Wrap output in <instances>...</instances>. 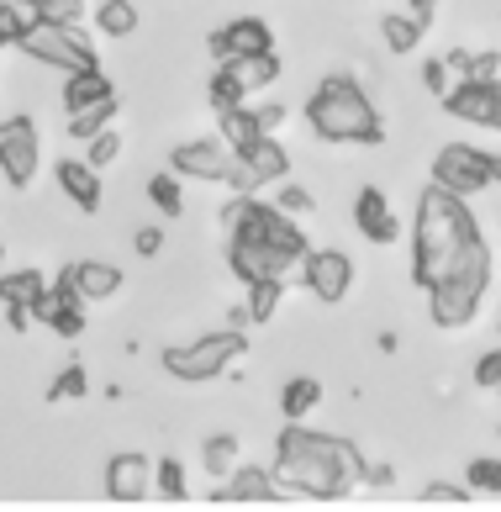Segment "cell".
<instances>
[{"label": "cell", "mask_w": 501, "mask_h": 512, "mask_svg": "<svg viewBox=\"0 0 501 512\" xmlns=\"http://www.w3.org/2000/svg\"><path fill=\"white\" fill-rule=\"evenodd\" d=\"M117 159H122V132H117V127L95 132V138L85 143V164H95V169H106V164H117Z\"/></svg>", "instance_id": "d590c367"}, {"label": "cell", "mask_w": 501, "mask_h": 512, "mask_svg": "<svg viewBox=\"0 0 501 512\" xmlns=\"http://www.w3.org/2000/svg\"><path fill=\"white\" fill-rule=\"evenodd\" d=\"M422 502H470V481L454 486V481H428L422 486Z\"/></svg>", "instance_id": "ab89813d"}, {"label": "cell", "mask_w": 501, "mask_h": 512, "mask_svg": "<svg viewBox=\"0 0 501 512\" xmlns=\"http://www.w3.org/2000/svg\"><path fill=\"white\" fill-rule=\"evenodd\" d=\"M301 280H306V291H312L317 301L338 307V301L349 296V286H354V259L343 254V249H306Z\"/></svg>", "instance_id": "8fae6325"}, {"label": "cell", "mask_w": 501, "mask_h": 512, "mask_svg": "<svg viewBox=\"0 0 501 512\" xmlns=\"http://www.w3.org/2000/svg\"><path fill=\"white\" fill-rule=\"evenodd\" d=\"M43 275L37 270H0V307H32V296H43Z\"/></svg>", "instance_id": "603a6c76"}, {"label": "cell", "mask_w": 501, "mask_h": 512, "mask_svg": "<svg viewBox=\"0 0 501 512\" xmlns=\"http://www.w3.org/2000/svg\"><path fill=\"white\" fill-rule=\"evenodd\" d=\"M117 96V85L106 80L101 69H85V74H69V85H64V106H69V117L74 111H85V106H101Z\"/></svg>", "instance_id": "ffe728a7"}, {"label": "cell", "mask_w": 501, "mask_h": 512, "mask_svg": "<svg viewBox=\"0 0 501 512\" xmlns=\"http://www.w3.org/2000/svg\"><path fill=\"white\" fill-rule=\"evenodd\" d=\"M475 249H486V238H480V227L470 217V201L443 191V185H428L417 196V222H412V280L422 291H433Z\"/></svg>", "instance_id": "7a4b0ae2"}, {"label": "cell", "mask_w": 501, "mask_h": 512, "mask_svg": "<svg viewBox=\"0 0 501 512\" xmlns=\"http://www.w3.org/2000/svg\"><path fill=\"white\" fill-rule=\"evenodd\" d=\"M217 117H222V143L227 148H233V154H238V148H248V143H254V138H264V127H259V111L254 106H233V111H217Z\"/></svg>", "instance_id": "7402d4cb"}, {"label": "cell", "mask_w": 501, "mask_h": 512, "mask_svg": "<svg viewBox=\"0 0 501 512\" xmlns=\"http://www.w3.org/2000/svg\"><path fill=\"white\" fill-rule=\"evenodd\" d=\"M201 460H206V476H233L238 460H243V444L233 439V433H211L206 449H201Z\"/></svg>", "instance_id": "4316f807"}, {"label": "cell", "mask_w": 501, "mask_h": 512, "mask_svg": "<svg viewBox=\"0 0 501 512\" xmlns=\"http://www.w3.org/2000/svg\"><path fill=\"white\" fill-rule=\"evenodd\" d=\"M0 270H6V243H0Z\"/></svg>", "instance_id": "f907efd6"}, {"label": "cell", "mask_w": 501, "mask_h": 512, "mask_svg": "<svg viewBox=\"0 0 501 512\" xmlns=\"http://www.w3.org/2000/svg\"><path fill=\"white\" fill-rule=\"evenodd\" d=\"M37 164H43L37 122L32 117H6L0 122V175H6L16 191H27V185L37 180Z\"/></svg>", "instance_id": "30bf717a"}, {"label": "cell", "mask_w": 501, "mask_h": 512, "mask_svg": "<svg viewBox=\"0 0 501 512\" xmlns=\"http://www.w3.org/2000/svg\"><path fill=\"white\" fill-rule=\"evenodd\" d=\"M280 122H285V106H264V111H259V127H264V132L280 127Z\"/></svg>", "instance_id": "c3c4849f"}, {"label": "cell", "mask_w": 501, "mask_h": 512, "mask_svg": "<svg viewBox=\"0 0 501 512\" xmlns=\"http://www.w3.org/2000/svg\"><path fill=\"white\" fill-rule=\"evenodd\" d=\"M422 85H428L433 96L443 101V96H449V90H454V74H449V64H443V59H433V64H422Z\"/></svg>", "instance_id": "f35d334b"}, {"label": "cell", "mask_w": 501, "mask_h": 512, "mask_svg": "<svg viewBox=\"0 0 501 512\" xmlns=\"http://www.w3.org/2000/svg\"><path fill=\"white\" fill-rule=\"evenodd\" d=\"M32 16H37V22H53V27H80L85 0H37Z\"/></svg>", "instance_id": "836d02e7"}, {"label": "cell", "mask_w": 501, "mask_h": 512, "mask_svg": "<svg viewBox=\"0 0 501 512\" xmlns=\"http://www.w3.org/2000/svg\"><path fill=\"white\" fill-rule=\"evenodd\" d=\"M101 32L106 37H132L138 32V6H132V0H101Z\"/></svg>", "instance_id": "4dcf8cb0"}, {"label": "cell", "mask_w": 501, "mask_h": 512, "mask_svg": "<svg viewBox=\"0 0 501 512\" xmlns=\"http://www.w3.org/2000/svg\"><path fill=\"white\" fill-rule=\"evenodd\" d=\"M53 333H59V338H80V333H85V301L64 307V312H59V322H53Z\"/></svg>", "instance_id": "60d3db41"}, {"label": "cell", "mask_w": 501, "mask_h": 512, "mask_svg": "<svg viewBox=\"0 0 501 512\" xmlns=\"http://www.w3.org/2000/svg\"><path fill=\"white\" fill-rule=\"evenodd\" d=\"M280 497H291V491L269 476L264 465H243V460L222 486H211V502H280Z\"/></svg>", "instance_id": "2e32d148"}, {"label": "cell", "mask_w": 501, "mask_h": 512, "mask_svg": "<svg viewBox=\"0 0 501 512\" xmlns=\"http://www.w3.org/2000/svg\"><path fill=\"white\" fill-rule=\"evenodd\" d=\"M148 201H153V206H159V212H164V217H180V212H185V196H180V180H175V175H169V169H164V175H153V180H148Z\"/></svg>", "instance_id": "1f68e13d"}, {"label": "cell", "mask_w": 501, "mask_h": 512, "mask_svg": "<svg viewBox=\"0 0 501 512\" xmlns=\"http://www.w3.org/2000/svg\"><path fill=\"white\" fill-rule=\"evenodd\" d=\"M32 22H37V16H27V6H16V0H0V43H22Z\"/></svg>", "instance_id": "8d00e7d4"}, {"label": "cell", "mask_w": 501, "mask_h": 512, "mask_svg": "<svg viewBox=\"0 0 501 512\" xmlns=\"http://www.w3.org/2000/svg\"><path fill=\"white\" fill-rule=\"evenodd\" d=\"M285 169H291V154H285V148L264 132V138H254L248 148H238L227 185H233L238 196H259L264 185H280V180H285Z\"/></svg>", "instance_id": "9c48e42d"}, {"label": "cell", "mask_w": 501, "mask_h": 512, "mask_svg": "<svg viewBox=\"0 0 501 512\" xmlns=\"http://www.w3.org/2000/svg\"><path fill=\"white\" fill-rule=\"evenodd\" d=\"M306 127L327 143H364V148L385 143V122H380L375 101L364 96L349 74H327L312 90V101H306Z\"/></svg>", "instance_id": "277c9868"}, {"label": "cell", "mask_w": 501, "mask_h": 512, "mask_svg": "<svg viewBox=\"0 0 501 512\" xmlns=\"http://www.w3.org/2000/svg\"><path fill=\"white\" fill-rule=\"evenodd\" d=\"M275 206H280L285 217H306V212H317L312 191H301V185H291V180H280V196H275Z\"/></svg>", "instance_id": "74e56055"}, {"label": "cell", "mask_w": 501, "mask_h": 512, "mask_svg": "<svg viewBox=\"0 0 501 512\" xmlns=\"http://www.w3.org/2000/svg\"><path fill=\"white\" fill-rule=\"evenodd\" d=\"M433 185L454 196H480L486 185H501V154H486V148H470V143H449L438 148L433 159Z\"/></svg>", "instance_id": "52a82bcc"}, {"label": "cell", "mask_w": 501, "mask_h": 512, "mask_svg": "<svg viewBox=\"0 0 501 512\" xmlns=\"http://www.w3.org/2000/svg\"><path fill=\"white\" fill-rule=\"evenodd\" d=\"M496 391H501V386H496Z\"/></svg>", "instance_id": "f5cc1de1"}, {"label": "cell", "mask_w": 501, "mask_h": 512, "mask_svg": "<svg viewBox=\"0 0 501 512\" xmlns=\"http://www.w3.org/2000/svg\"><path fill=\"white\" fill-rule=\"evenodd\" d=\"M496 69H501V53H470V74H465V80H496Z\"/></svg>", "instance_id": "7bdbcfd3"}, {"label": "cell", "mask_w": 501, "mask_h": 512, "mask_svg": "<svg viewBox=\"0 0 501 512\" xmlns=\"http://www.w3.org/2000/svg\"><path fill=\"white\" fill-rule=\"evenodd\" d=\"M491 286V249H475L465 264H459L454 275H443L438 286L428 291V312L438 328H470L475 312H480V296Z\"/></svg>", "instance_id": "5b68a950"}, {"label": "cell", "mask_w": 501, "mask_h": 512, "mask_svg": "<svg viewBox=\"0 0 501 512\" xmlns=\"http://www.w3.org/2000/svg\"><path fill=\"white\" fill-rule=\"evenodd\" d=\"M475 386H486V391H496V386H501V349L480 354V365H475Z\"/></svg>", "instance_id": "b9f144b4"}, {"label": "cell", "mask_w": 501, "mask_h": 512, "mask_svg": "<svg viewBox=\"0 0 501 512\" xmlns=\"http://www.w3.org/2000/svg\"><path fill=\"white\" fill-rule=\"evenodd\" d=\"M153 497H164V502H185V497H190V486H185V465L175 460V454L153 460Z\"/></svg>", "instance_id": "83f0119b"}, {"label": "cell", "mask_w": 501, "mask_h": 512, "mask_svg": "<svg viewBox=\"0 0 501 512\" xmlns=\"http://www.w3.org/2000/svg\"><path fill=\"white\" fill-rule=\"evenodd\" d=\"M280 296H285V280H254V286H248V301H243L248 322H254V328H259V322H269V317H275V307H280Z\"/></svg>", "instance_id": "f546056e"}, {"label": "cell", "mask_w": 501, "mask_h": 512, "mask_svg": "<svg viewBox=\"0 0 501 512\" xmlns=\"http://www.w3.org/2000/svg\"><path fill=\"white\" fill-rule=\"evenodd\" d=\"M59 169V185H64V196L80 206L85 217H95L101 212V169L95 164H85V159H59L53 164Z\"/></svg>", "instance_id": "d6986e66"}, {"label": "cell", "mask_w": 501, "mask_h": 512, "mask_svg": "<svg viewBox=\"0 0 501 512\" xmlns=\"http://www.w3.org/2000/svg\"><path fill=\"white\" fill-rule=\"evenodd\" d=\"M248 354V338L243 328H222V333H206V338H190V344L164 349V370L185 386H201V381H217Z\"/></svg>", "instance_id": "8992f818"}, {"label": "cell", "mask_w": 501, "mask_h": 512, "mask_svg": "<svg viewBox=\"0 0 501 512\" xmlns=\"http://www.w3.org/2000/svg\"><path fill=\"white\" fill-rule=\"evenodd\" d=\"M233 148H227L222 138H196V143H180L175 154H169V169L175 175H190V180H222L233 175Z\"/></svg>", "instance_id": "5bb4252c"}, {"label": "cell", "mask_w": 501, "mask_h": 512, "mask_svg": "<svg viewBox=\"0 0 501 512\" xmlns=\"http://www.w3.org/2000/svg\"><path fill=\"white\" fill-rule=\"evenodd\" d=\"M354 222H359V233L370 243H396L401 238V222H396V212H391V201H385L380 185H364V191L354 196Z\"/></svg>", "instance_id": "ac0fdd59"}, {"label": "cell", "mask_w": 501, "mask_h": 512, "mask_svg": "<svg viewBox=\"0 0 501 512\" xmlns=\"http://www.w3.org/2000/svg\"><path fill=\"white\" fill-rule=\"evenodd\" d=\"M117 96H111V101H101V106H85V111H74V117H69V138L74 143H90L95 138V132H106L111 122H117Z\"/></svg>", "instance_id": "484cf974"}, {"label": "cell", "mask_w": 501, "mask_h": 512, "mask_svg": "<svg viewBox=\"0 0 501 512\" xmlns=\"http://www.w3.org/2000/svg\"><path fill=\"white\" fill-rule=\"evenodd\" d=\"M233 69H238V80H243V90H248V96L280 80V59H275V48H269V53H254V59H238Z\"/></svg>", "instance_id": "f1b7e54d"}, {"label": "cell", "mask_w": 501, "mask_h": 512, "mask_svg": "<svg viewBox=\"0 0 501 512\" xmlns=\"http://www.w3.org/2000/svg\"><path fill=\"white\" fill-rule=\"evenodd\" d=\"M59 286H69L74 301H111L122 291V270L117 264H101V259H85V264H69L59 275Z\"/></svg>", "instance_id": "e0dca14e"}, {"label": "cell", "mask_w": 501, "mask_h": 512, "mask_svg": "<svg viewBox=\"0 0 501 512\" xmlns=\"http://www.w3.org/2000/svg\"><path fill=\"white\" fill-rule=\"evenodd\" d=\"M106 497L111 502H143L153 497V460L138 449H122L106 460Z\"/></svg>", "instance_id": "9a60e30c"}, {"label": "cell", "mask_w": 501, "mask_h": 512, "mask_svg": "<svg viewBox=\"0 0 501 512\" xmlns=\"http://www.w3.org/2000/svg\"><path fill=\"white\" fill-rule=\"evenodd\" d=\"M364 481H370V486H391L396 470H391V465H364Z\"/></svg>", "instance_id": "7dc6e473"}, {"label": "cell", "mask_w": 501, "mask_h": 512, "mask_svg": "<svg viewBox=\"0 0 501 512\" xmlns=\"http://www.w3.org/2000/svg\"><path fill=\"white\" fill-rule=\"evenodd\" d=\"M206 48L217 64H238V59H254V53L275 48V32H269V22H259V16H243V22H227V27L211 32Z\"/></svg>", "instance_id": "4fadbf2b"}, {"label": "cell", "mask_w": 501, "mask_h": 512, "mask_svg": "<svg viewBox=\"0 0 501 512\" xmlns=\"http://www.w3.org/2000/svg\"><path fill=\"white\" fill-rule=\"evenodd\" d=\"M465 481H470V491H486V497H501V460H496V454H480V460H470Z\"/></svg>", "instance_id": "e575fe53"}, {"label": "cell", "mask_w": 501, "mask_h": 512, "mask_svg": "<svg viewBox=\"0 0 501 512\" xmlns=\"http://www.w3.org/2000/svg\"><path fill=\"white\" fill-rule=\"evenodd\" d=\"M433 6H438V0H412V16H417V22H422V27H428V22H433Z\"/></svg>", "instance_id": "681fc988"}, {"label": "cell", "mask_w": 501, "mask_h": 512, "mask_svg": "<svg viewBox=\"0 0 501 512\" xmlns=\"http://www.w3.org/2000/svg\"><path fill=\"white\" fill-rule=\"evenodd\" d=\"M206 96H211V111H233V106L248 101V90H243L233 64H217V69H211V80H206Z\"/></svg>", "instance_id": "d4e9b609"}, {"label": "cell", "mask_w": 501, "mask_h": 512, "mask_svg": "<svg viewBox=\"0 0 501 512\" xmlns=\"http://www.w3.org/2000/svg\"><path fill=\"white\" fill-rule=\"evenodd\" d=\"M37 64H53V69H69V74H85V69H101L95 64V48L80 37V27H53V22H32L27 37L16 43Z\"/></svg>", "instance_id": "ba28073f"}, {"label": "cell", "mask_w": 501, "mask_h": 512, "mask_svg": "<svg viewBox=\"0 0 501 512\" xmlns=\"http://www.w3.org/2000/svg\"><path fill=\"white\" fill-rule=\"evenodd\" d=\"M443 64H449L454 80H465V74H470V53L465 48H449V53H443Z\"/></svg>", "instance_id": "f6af8a7d"}, {"label": "cell", "mask_w": 501, "mask_h": 512, "mask_svg": "<svg viewBox=\"0 0 501 512\" xmlns=\"http://www.w3.org/2000/svg\"><path fill=\"white\" fill-rule=\"evenodd\" d=\"M317 402H322V381H317V375H291V381L280 386V417H285V423H301Z\"/></svg>", "instance_id": "44dd1931"}, {"label": "cell", "mask_w": 501, "mask_h": 512, "mask_svg": "<svg viewBox=\"0 0 501 512\" xmlns=\"http://www.w3.org/2000/svg\"><path fill=\"white\" fill-rule=\"evenodd\" d=\"M132 243H138V254H148V259H153V254L164 249V233H159V227H143V233L132 238Z\"/></svg>", "instance_id": "ee69618b"}, {"label": "cell", "mask_w": 501, "mask_h": 512, "mask_svg": "<svg viewBox=\"0 0 501 512\" xmlns=\"http://www.w3.org/2000/svg\"><path fill=\"white\" fill-rule=\"evenodd\" d=\"M422 37H428V27L417 16H380V43L391 53H417Z\"/></svg>", "instance_id": "cb8c5ba5"}, {"label": "cell", "mask_w": 501, "mask_h": 512, "mask_svg": "<svg viewBox=\"0 0 501 512\" xmlns=\"http://www.w3.org/2000/svg\"><path fill=\"white\" fill-rule=\"evenodd\" d=\"M16 6H27V11H32V6H37V0H16Z\"/></svg>", "instance_id": "816d5d0a"}, {"label": "cell", "mask_w": 501, "mask_h": 512, "mask_svg": "<svg viewBox=\"0 0 501 512\" xmlns=\"http://www.w3.org/2000/svg\"><path fill=\"white\" fill-rule=\"evenodd\" d=\"M227 222V259L243 286L254 280H291L306 259V233L296 227V217H285L280 206H264L259 196H238L233 206H222Z\"/></svg>", "instance_id": "6da1fadb"}, {"label": "cell", "mask_w": 501, "mask_h": 512, "mask_svg": "<svg viewBox=\"0 0 501 512\" xmlns=\"http://www.w3.org/2000/svg\"><path fill=\"white\" fill-rule=\"evenodd\" d=\"M90 391V375H85V365H64L59 375H53V386L43 391L48 402H74V396H85Z\"/></svg>", "instance_id": "d6a6232c"}, {"label": "cell", "mask_w": 501, "mask_h": 512, "mask_svg": "<svg viewBox=\"0 0 501 512\" xmlns=\"http://www.w3.org/2000/svg\"><path fill=\"white\" fill-rule=\"evenodd\" d=\"M6 322H11V333H27L32 328V307H6Z\"/></svg>", "instance_id": "bcb514c9"}, {"label": "cell", "mask_w": 501, "mask_h": 512, "mask_svg": "<svg viewBox=\"0 0 501 512\" xmlns=\"http://www.w3.org/2000/svg\"><path fill=\"white\" fill-rule=\"evenodd\" d=\"M443 111L470 127H501V80H454Z\"/></svg>", "instance_id": "7c38bea8"}, {"label": "cell", "mask_w": 501, "mask_h": 512, "mask_svg": "<svg viewBox=\"0 0 501 512\" xmlns=\"http://www.w3.org/2000/svg\"><path fill=\"white\" fill-rule=\"evenodd\" d=\"M275 470L280 486L291 497H349V491L364 481V454L349 439H333V433H312V428H285L275 444Z\"/></svg>", "instance_id": "3957f363"}]
</instances>
